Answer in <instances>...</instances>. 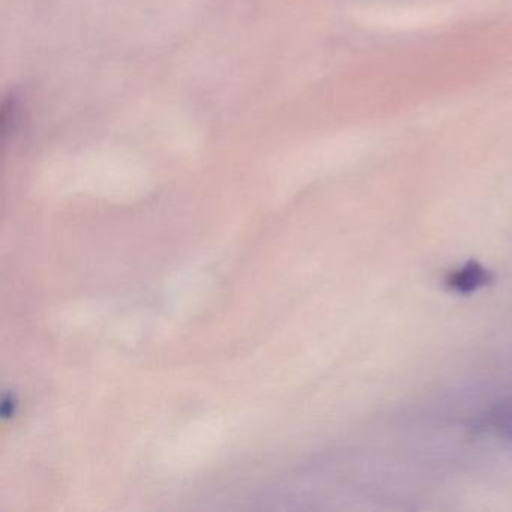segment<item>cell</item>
<instances>
[{
    "mask_svg": "<svg viewBox=\"0 0 512 512\" xmlns=\"http://www.w3.org/2000/svg\"><path fill=\"white\" fill-rule=\"evenodd\" d=\"M490 281L491 272H488L481 263L469 262L461 266L457 271L449 274L446 284L454 292L461 293V295H469V293L476 292V290L481 289Z\"/></svg>",
    "mask_w": 512,
    "mask_h": 512,
    "instance_id": "1",
    "label": "cell"
},
{
    "mask_svg": "<svg viewBox=\"0 0 512 512\" xmlns=\"http://www.w3.org/2000/svg\"><path fill=\"white\" fill-rule=\"evenodd\" d=\"M479 427L512 442V400L493 407L487 415L482 416Z\"/></svg>",
    "mask_w": 512,
    "mask_h": 512,
    "instance_id": "2",
    "label": "cell"
}]
</instances>
